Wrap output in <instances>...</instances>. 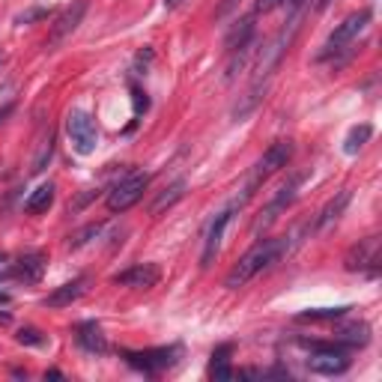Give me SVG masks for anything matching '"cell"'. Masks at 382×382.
Segmentation results:
<instances>
[{"mask_svg":"<svg viewBox=\"0 0 382 382\" xmlns=\"http://www.w3.org/2000/svg\"><path fill=\"white\" fill-rule=\"evenodd\" d=\"M284 251H286V239H260L257 245L251 248L245 257H239V263L227 272L224 286H227V290H239V286H245L251 278H257L263 269L278 263Z\"/></svg>","mask_w":382,"mask_h":382,"instance_id":"cell-1","label":"cell"},{"mask_svg":"<svg viewBox=\"0 0 382 382\" xmlns=\"http://www.w3.org/2000/svg\"><path fill=\"white\" fill-rule=\"evenodd\" d=\"M305 350H311V355L305 359L311 373H319V377H337V373L350 370V346H344L341 341L335 344H323V341H299Z\"/></svg>","mask_w":382,"mask_h":382,"instance_id":"cell-2","label":"cell"},{"mask_svg":"<svg viewBox=\"0 0 382 382\" xmlns=\"http://www.w3.org/2000/svg\"><path fill=\"white\" fill-rule=\"evenodd\" d=\"M290 159H293V141H275L263 155H260V161L254 164V173L248 177L245 188H242V197H236V201H233V206H242V203H245L248 197L254 194V191L263 186L269 177H272V173H278L281 168H286V161H290Z\"/></svg>","mask_w":382,"mask_h":382,"instance_id":"cell-3","label":"cell"},{"mask_svg":"<svg viewBox=\"0 0 382 382\" xmlns=\"http://www.w3.org/2000/svg\"><path fill=\"white\" fill-rule=\"evenodd\" d=\"M368 24H370V10H359V12L346 15V19L335 27L332 36H328V42L323 45V51L317 54V60H328V57H337L341 51H346L355 39H359V33L368 27Z\"/></svg>","mask_w":382,"mask_h":382,"instance_id":"cell-4","label":"cell"},{"mask_svg":"<svg viewBox=\"0 0 382 382\" xmlns=\"http://www.w3.org/2000/svg\"><path fill=\"white\" fill-rule=\"evenodd\" d=\"M66 137L72 144V150L78 155H93L95 144H99V132H95V123L87 111L75 108L66 114Z\"/></svg>","mask_w":382,"mask_h":382,"instance_id":"cell-5","label":"cell"},{"mask_svg":"<svg viewBox=\"0 0 382 382\" xmlns=\"http://www.w3.org/2000/svg\"><path fill=\"white\" fill-rule=\"evenodd\" d=\"M146 186H150V173H132V177L120 179L114 188L108 191V210L111 212H126L144 197Z\"/></svg>","mask_w":382,"mask_h":382,"instance_id":"cell-6","label":"cell"},{"mask_svg":"<svg viewBox=\"0 0 382 382\" xmlns=\"http://www.w3.org/2000/svg\"><path fill=\"white\" fill-rule=\"evenodd\" d=\"M379 248H382V239H379V236L359 239L350 251H346V257H344V269H346V272H370V275H377V266H379Z\"/></svg>","mask_w":382,"mask_h":382,"instance_id":"cell-7","label":"cell"},{"mask_svg":"<svg viewBox=\"0 0 382 382\" xmlns=\"http://www.w3.org/2000/svg\"><path fill=\"white\" fill-rule=\"evenodd\" d=\"M299 186H302V177H293L290 182H286V186H281V191H278V194L272 197V201H269V206L263 210V215H260L257 218V224H254V233H263L269 224H275L278 221V215H281L286 206H290L293 201H296V191H299Z\"/></svg>","mask_w":382,"mask_h":382,"instance_id":"cell-8","label":"cell"},{"mask_svg":"<svg viewBox=\"0 0 382 382\" xmlns=\"http://www.w3.org/2000/svg\"><path fill=\"white\" fill-rule=\"evenodd\" d=\"M177 346H170V350H146V352H123L126 361L132 364V368L144 370V373H161L164 368H170L173 361H177Z\"/></svg>","mask_w":382,"mask_h":382,"instance_id":"cell-9","label":"cell"},{"mask_svg":"<svg viewBox=\"0 0 382 382\" xmlns=\"http://www.w3.org/2000/svg\"><path fill=\"white\" fill-rule=\"evenodd\" d=\"M87 6H90V0H75L72 6H66L63 15L54 21V27H51V36H48V45H60L66 36H72L78 30V24L87 15Z\"/></svg>","mask_w":382,"mask_h":382,"instance_id":"cell-10","label":"cell"},{"mask_svg":"<svg viewBox=\"0 0 382 382\" xmlns=\"http://www.w3.org/2000/svg\"><path fill=\"white\" fill-rule=\"evenodd\" d=\"M161 281V269L155 263H137L132 269H126V272L114 275V284L120 286H132V290H150Z\"/></svg>","mask_w":382,"mask_h":382,"instance_id":"cell-11","label":"cell"},{"mask_svg":"<svg viewBox=\"0 0 382 382\" xmlns=\"http://www.w3.org/2000/svg\"><path fill=\"white\" fill-rule=\"evenodd\" d=\"M233 210H236V206L218 212V215H215V221L210 224V230H206V242H203V254H201V266H212V260H215V254H218V248H221V236H224V230H227V224L233 218Z\"/></svg>","mask_w":382,"mask_h":382,"instance_id":"cell-12","label":"cell"},{"mask_svg":"<svg viewBox=\"0 0 382 382\" xmlns=\"http://www.w3.org/2000/svg\"><path fill=\"white\" fill-rule=\"evenodd\" d=\"M42 275H45V254H42V251H30V254L19 257V263H15V278H21L24 284H39Z\"/></svg>","mask_w":382,"mask_h":382,"instance_id":"cell-13","label":"cell"},{"mask_svg":"<svg viewBox=\"0 0 382 382\" xmlns=\"http://www.w3.org/2000/svg\"><path fill=\"white\" fill-rule=\"evenodd\" d=\"M75 341H78V346H81L84 352H93V355H102L108 350L105 335H102V328L95 323H81V326H78L75 328Z\"/></svg>","mask_w":382,"mask_h":382,"instance_id":"cell-14","label":"cell"},{"mask_svg":"<svg viewBox=\"0 0 382 382\" xmlns=\"http://www.w3.org/2000/svg\"><path fill=\"white\" fill-rule=\"evenodd\" d=\"M335 341H341L344 346H364L370 341V326L364 319H350L335 328Z\"/></svg>","mask_w":382,"mask_h":382,"instance_id":"cell-15","label":"cell"},{"mask_svg":"<svg viewBox=\"0 0 382 382\" xmlns=\"http://www.w3.org/2000/svg\"><path fill=\"white\" fill-rule=\"evenodd\" d=\"M251 42H254V15H245V19H239L230 27L227 39H224V48H227V54H233V51L245 48Z\"/></svg>","mask_w":382,"mask_h":382,"instance_id":"cell-16","label":"cell"},{"mask_svg":"<svg viewBox=\"0 0 382 382\" xmlns=\"http://www.w3.org/2000/svg\"><path fill=\"white\" fill-rule=\"evenodd\" d=\"M81 296H84V278H75V281L57 286L54 293H48L45 305L48 308H66V305H72V302H78Z\"/></svg>","mask_w":382,"mask_h":382,"instance_id":"cell-17","label":"cell"},{"mask_svg":"<svg viewBox=\"0 0 382 382\" xmlns=\"http://www.w3.org/2000/svg\"><path fill=\"white\" fill-rule=\"evenodd\" d=\"M350 201H352L350 191H341L337 197H332V201H328V203L323 206V212H319V218H317V230H328V227H332V224L344 215L346 206H350Z\"/></svg>","mask_w":382,"mask_h":382,"instance_id":"cell-18","label":"cell"},{"mask_svg":"<svg viewBox=\"0 0 382 382\" xmlns=\"http://www.w3.org/2000/svg\"><path fill=\"white\" fill-rule=\"evenodd\" d=\"M182 197H186V179H177V182H170L168 188L161 191L159 197L153 201V206H150V215H161L164 210H170V206H177Z\"/></svg>","mask_w":382,"mask_h":382,"instance_id":"cell-19","label":"cell"},{"mask_svg":"<svg viewBox=\"0 0 382 382\" xmlns=\"http://www.w3.org/2000/svg\"><path fill=\"white\" fill-rule=\"evenodd\" d=\"M51 203H54V186L45 182V186H39L36 191H30V197L24 201V210L30 215H39V212H48Z\"/></svg>","mask_w":382,"mask_h":382,"instance_id":"cell-20","label":"cell"},{"mask_svg":"<svg viewBox=\"0 0 382 382\" xmlns=\"http://www.w3.org/2000/svg\"><path fill=\"white\" fill-rule=\"evenodd\" d=\"M352 308H346V305H341V308H314V311H302L299 314V319L302 323H323V319H344L346 314H350Z\"/></svg>","mask_w":382,"mask_h":382,"instance_id":"cell-21","label":"cell"},{"mask_svg":"<svg viewBox=\"0 0 382 382\" xmlns=\"http://www.w3.org/2000/svg\"><path fill=\"white\" fill-rule=\"evenodd\" d=\"M373 137V126L370 123H361V126H352L350 128V135H346V141H344V150L350 153V155H355L361 150L364 144H368Z\"/></svg>","mask_w":382,"mask_h":382,"instance_id":"cell-22","label":"cell"},{"mask_svg":"<svg viewBox=\"0 0 382 382\" xmlns=\"http://www.w3.org/2000/svg\"><path fill=\"white\" fill-rule=\"evenodd\" d=\"M51 12H54L51 6H30V10H24L21 15H15V24L24 27V24H33V21H45Z\"/></svg>","mask_w":382,"mask_h":382,"instance_id":"cell-23","label":"cell"},{"mask_svg":"<svg viewBox=\"0 0 382 382\" xmlns=\"http://www.w3.org/2000/svg\"><path fill=\"white\" fill-rule=\"evenodd\" d=\"M51 153H54V137L48 135V141H42L39 153H36V159H33V168H30V173H42V170H45V164L51 161Z\"/></svg>","mask_w":382,"mask_h":382,"instance_id":"cell-24","label":"cell"},{"mask_svg":"<svg viewBox=\"0 0 382 382\" xmlns=\"http://www.w3.org/2000/svg\"><path fill=\"white\" fill-rule=\"evenodd\" d=\"M15 337H19V344H24V346H42V344H45V337H42L39 328H30V326L21 328Z\"/></svg>","mask_w":382,"mask_h":382,"instance_id":"cell-25","label":"cell"},{"mask_svg":"<svg viewBox=\"0 0 382 382\" xmlns=\"http://www.w3.org/2000/svg\"><path fill=\"white\" fill-rule=\"evenodd\" d=\"M210 377H212V379H233V377H236V370H233L227 361H212Z\"/></svg>","mask_w":382,"mask_h":382,"instance_id":"cell-26","label":"cell"},{"mask_svg":"<svg viewBox=\"0 0 382 382\" xmlns=\"http://www.w3.org/2000/svg\"><path fill=\"white\" fill-rule=\"evenodd\" d=\"M239 6V0H221V6H218V12H215V19H227V15L233 12Z\"/></svg>","mask_w":382,"mask_h":382,"instance_id":"cell-27","label":"cell"},{"mask_svg":"<svg viewBox=\"0 0 382 382\" xmlns=\"http://www.w3.org/2000/svg\"><path fill=\"white\" fill-rule=\"evenodd\" d=\"M275 6H281V0H257L254 3V12L260 15V12H272Z\"/></svg>","mask_w":382,"mask_h":382,"instance_id":"cell-28","label":"cell"},{"mask_svg":"<svg viewBox=\"0 0 382 382\" xmlns=\"http://www.w3.org/2000/svg\"><path fill=\"white\" fill-rule=\"evenodd\" d=\"M281 3L286 6V15H296V12H302V6H305L308 0H281Z\"/></svg>","mask_w":382,"mask_h":382,"instance_id":"cell-29","label":"cell"},{"mask_svg":"<svg viewBox=\"0 0 382 382\" xmlns=\"http://www.w3.org/2000/svg\"><path fill=\"white\" fill-rule=\"evenodd\" d=\"M150 108V102H146V95L141 90H135V114H144V111Z\"/></svg>","mask_w":382,"mask_h":382,"instance_id":"cell-30","label":"cell"},{"mask_svg":"<svg viewBox=\"0 0 382 382\" xmlns=\"http://www.w3.org/2000/svg\"><path fill=\"white\" fill-rule=\"evenodd\" d=\"M179 3H182V0H164V6H168V10H177Z\"/></svg>","mask_w":382,"mask_h":382,"instance_id":"cell-31","label":"cell"},{"mask_svg":"<svg viewBox=\"0 0 382 382\" xmlns=\"http://www.w3.org/2000/svg\"><path fill=\"white\" fill-rule=\"evenodd\" d=\"M12 114V105H6L3 111H0V123H3V117H10Z\"/></svg>","mask_w":382,"mask_h":382,"instance_id":"cell-32","label":"cell"},{"mask_svg":"<svg viewBox=\"0 0 382 382\" xmlns=\"http://www.w3.org/2000/svg\"><path fill=\"white\" fill-rule=\"evenodd\" d=\"M10 302H12L10 293H0V305H10Z\"/></svg>","mask_w":382,"mask_h":382,"instance_id":"cell-33","label":"cell"},{"mask_svg":"<svg viewBox=\"0 0 382 382\" xmlns=\"http://www.w3.org/2000/svg\"><path fill=\"white\" fill-rule=\"evenodd\" d=\"M0 323H10V314H0Z\"/></svg>","mask_w":382,"mask_h":382,"instance_id":"cell-34","label":"cell"},{"mask_svg":"<svg viewBox=\"0 0 382 382\" xmlns=\"http://www.w3.org/2000/svg\"><path fill=\"white\" fill-rule=\"evenodd\" d=\"M6 263V254H3V251H0V266H3Z\"/></svg>","mask_w":382,"mask_h":382,"instance_id":"cell-35","label":"cell"}]
</instances>
